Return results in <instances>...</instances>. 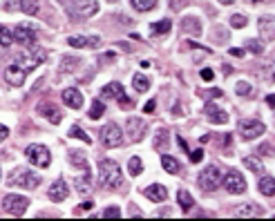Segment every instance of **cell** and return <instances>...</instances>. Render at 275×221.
<instances>
[{
    "instance_id": "cell-4",
    "label": "cell",
    "mask_w": 275,
    "mask_h": 221,
    "mask_svg": "<svg viewBox=\"0 0 275 221\" xmlns=\"http://www.w3.org/2000/svg\"><path fill=\"white\" fill-rule=\"evenodd\" d=\"M9 186H18V188L25 190H34L41 186V176L34 174L30 170H16L14 176H9Z\"/></svg>"
},
{
    "instance_id": "cell-40",
    "label": "cell",
    "mask_w": 275,
    "mask_h": 221,
    "mask_svg": "<svg viewBox=\"0 0 275 221\" xmlns=\"http://www.w3.org/2000/svg\"><path fill=\"white\" fill-rule=\"evenodd\" d=\"M246 50H250V52H253V54H262V52H264V45H262V42H259V40H248V42H246Z\"/></svg>"
},
{
    "instance_id": "cell-49",
    "label": "cell",
    "mask_w": 275,
    "mask_h": 221,
    "mask_svg": "<svg viewBox=\"0 0 275 221\" xmlns=\"http://www.w3.org/2000/svg\"><path fill=\"white\" fill-rule=\"evenodd\" d=\"M230 54H233V56H239V58H242V56H244V50H237V47H233V50H230Z\"/></svg>"
},
{
    "instance_id": "cell-7",
    "label": "cell",
    "mask_w": 275,
    "mask_h": 221,
    "mask_svg": "<svg viewBox=\"0 0 275 221\" xmlns=\"http://www.w3.org/2000/svg\"><path fill=\"white\" fill-rule=\"evenodd\" d=\"M27 206H30V199L23 194H7L3 199V208L7 210L9 214H14V217H21V214H25Z\"/></svg>"
},
{
    "instance_id": "cell-38",
    "label": "cell",
    "mask_w": 275,
    "mask_h": 221,
    "mask_svg": "<svg viewBox=\"0 0 275 221\" xmlns=\"http://www.w3.org/2000/svg\"><path fill=\"white\" fill-rule=\"evenodd\" d=\"M105 114V103H101L99 98L94 100V105H92V110H90V118H101Z\"/></svg>"
},
{
    "instance_id": "cell-5",
    "label": "cell",
    "mask_w": 275,
    "mask_h": 221,
    "mask_svg": "<svg viewBox=\"0 0 275 221\" xmlns=\"http://www.w3.org/2000/svg\"><path fill=\"white\" fill-rule=\"evenodd\" d=\"M101 143H103L105 148H119L123 143V132L121 128L117 126V123H108V126L101 128Z\"/></svg>"
},
{
    "instance_id": "cell-26",
    "label": "cell",
    "mask_w": 275,
    "mask_h": 221,
    "mask_svg": "<svg viewBox=\"0 0 275 221\" xmlns=\"http://www.w3.org/2000/svg\"><path fill=\"white\" fill-rule=\"evenodd\" d=\"M161 166H163V170H166L168 174H177V172H179V161H177L175 156H170V154L161 156Z\"/></svg>"
},
{
    "instance_id": "cell-2",
    "label": "cell",
    "mask_w": 275,
    "mask_h": 221,
    "mask_svg": "<svg viewBox=\"0 0 275 221\" xmlns=\"http://www.w3.org/2000/svg\"><path fill=\"white\" fill-rule=\"evenodd\" d=\"M43 60H47V54H45V50H41V47H36V45L25 47L23 52H18V54L14 56V63H18L23 70H27V72L36 70Z\"/></svg>"
},
{
    "instance_id": "cell-34",
    "label": "cell",
    "mask_w": 275,
    "mask_h": 221,
    "mask_svg": "<svg viewBox=\"0 0 275 221\" xmlns=\"http://www.w3.org/2000/svg\"><path fill=\"white\" fill-rule=\"evenodd\" d=\"M14 42V32H9L5 25H0V47H12Z\"/></svg>"
},
{
    "instance_id": "cell-52",
    "label": "cell",
    "mask_w": 275,
    "mask_h": 221,
    "mask_svg": "<svg viewBox=\"0 0 275 221\" xmlns=\"http://www.w3.org/2000/svg\"><path fill=\"white\" fill-rule=\"evenodd\" d=\"M90 208H92V201H85V204H83V206H79L76 210H90Z\"/></svg>"
},
{
    "instance_id": "cell-16",
    "label": "cell",
    "mask_w": 275,
    "mask_h": 221,
    "mask_svg": "<svg viewBox=\"0 0 275 221\" xmlns=\"http://www.w3.org/2000/svg\"><path fill=\"white\" fill-rule=\"evenodd\" d=\"M67 45L72 47H88V50H94V47L101 45L99 36H70L67 38Z\"/></svg>"
},
{
    "instance_id": "cell-23",
    "label": "cell",
    "mask_w": 275,
    "mask_h": 221,
    "mask_svg": "<svg viewBox=\"0 0 275 221\" xmlns=\"http://www.w3.org/2000/svg\"><path fill=\"white\" fill-rule=\"evenodd\" d=\"M181 30L192 34V36H201V34H204V30H201V22L197 20V18H192V16L183 18V20H181Z\"/></svg>"
},
{
    "instance_id": "cell-24",
    "label": "cell",
    "mask_w": 275,
    "mask_h": 221,
    "mask_svg": "<svg viewBox=\"0 0 275 221\" xmlns=\"http://www.w3.org/2000/svg\"><path fill=\"white\" fill-rule=\"evenodd\" d=\"M74 186L79 192H90L92 190V174H90V168L88 170H83V174L76 176L74 179Z\"/></svg>"
},
{
    "instance_id": "cell-46",
    "label": "cell",
    "mask_w": 275,
    "mask_h": 221,
    "mask_svg": "<svg viewBox=\"0 0 275 221\" xmlns=\"http://www.w3.org/2000/svg\"><path fill=\"white\" fill-rule=\"evenodd\" d=\"M201 158H204V152H201V150H195V152L190 154V161H192V163H199Z\"/></svg>"
},
{
    "instance_id": "cell-45",
    "label": "cell",
    "mask_w": 275,
    "mask_h": 221,
    "mask_svg": "<svg viewBox=\"0 0 275 221\" xmlns=\"http://www.w3.org/2000/svg\"><path fill=\"white\" fill-rule=\"evenodd\" d=\"M154 110H157V103H154V100H148V103L143 105V112H146V114H152Z\"/></svg>"
},
{
    "instance_id": "cell-19",
    "label": "cell",
    "mask_w": 275,
    "mask_h": 221,
    "mask_svg": "<svg viewBox=\"0 0 275 221\" xmlns=\"http://www.w3.org/2000/svg\"><path fill=\"white\" fill-rule=\"evenodd\" d=\"M143 194H146L150 201H154V204H161V201L168 199V190H166V186H161V184L148 186V188L143 190Z\"/></svg>"
},
{
    "instance_id": "cell-51",
    "label": "cell",
    "mask_w": 275,
    "mask_h": 221,
    "mask_svg": "<svg viewBox=\"0 0 275 221\" xmlns=\"http://www.w3.org/2000/svg\"><path fill=\"white\" fill-rule=\"evenodd\" d=\"M177 141H179V148H181V150H183V152H188V143L183 141V138H177Z\"/></svg>"
},
{
    "instance_id": "cell-37",
    "label": "cell",
    "mask_w": 275,
    "mask_h": 221,
    "mask_svg": "<svg viewBox=\"0 0 275 221\" xmlns=\"http://www.w3.org/2000/svg\"><path fill=\"white\" fill-rule=\"evenodd\" d=\"M70 136H74V138H81L83 143H88V146H92V138L88 136V132H83L79 126H72V130H70Z\"/></svg>"
},
{
    "instance_id": "cell-55",
    "label": "cell",
    "mask_w": 275,
    "mask_h": 221,
    "mask_svg": "<svg viewBox=\"0 0 275 221\" xmlns=\"http://www.w3.org/2000/svg\"><path fill=\"white\" fill-rule=\"evenodd\" d=\"M219 2H224V4H233L235 0H219Z\"/></svg>"
},
{
    "instance_id": "cell-42",
    "label": "cell",
    "mask_w": 275,
    "mask_h": 221,
    "mask_svg": "<svg viewBox=\"0 0 275 221\" xmlns=\"http://www.w3.org/2000/svg\"><path fill=\"white\" fill-rule=\"evenodd\" d=\"M168 4H170L172 12H181V9L188 4V0H168Z\"/></svg>"
},
{
    "instance_id": "cell-14",
    "label": "cell",
    "mask_w": 275,
    "mask_h": 221,
    "mask_svg": "<svg viewBox=\"0 0 275 221\" xmlns=\"http://www.w3.org/2000/svg\"><path fill=\"white\" fill-rule=\"evenodd\" d=\"M36 110H38V114H41V116H45L47 121L54 123V126H59V123H61V110L56 108L54 103H41Z\"/></svg>"
},
{
    "instance_id": "cell-20",
    "label": "cell",
    "mask_w": 275,
    "mask_h": 221,
    "mask_svg": "<svg viewBox=\"0 0 275 221\" xmlns=\"http://www.w3.org/2000/svg\"><path fill=\"white\" fill-rule=\"evenodd\" d=\"M259 32L264 40H275V16L259 18Z\"/></svg>"
},
{
    "instance_id": "cell-44",
    "label": "cell",
    "mask_w": 275,
    "mask_h": 221,
    "mask_svg": "<svg viewBox=\"0 0 275 221\" xmlns=\"http://www.w3.org/2000/svg\"><path fill=\"white\" fill-rule=\"evenodd\" d=\"M199 74H201V78H204V80H213V78H215V72L210 70V67H204Z\"/></svg>"
},
{
    "instance_id": "cell-1",
    "label": "cell",
    "mask_w": 275,
    "mask_h": 221,
    "mask_svg": "<svg viewBox=\"0 0 275 221\" xmlns=\"http://www.w3.org/2000/svg\"><path fill=\"white\" fill-rule=\"evenodd\" d=\"M99 184L103 186V188H110V190H117L119 186L123 184L121 168H119L117 161L103 158V161L99 163Z\"/></svg>"
},
{
    "instance_id": "cell-6",
    "label": "cell",
    "mask_w": 275,
    "mask_h": 221,
    "mask_svg": "<svg viewBox=\"0 0 275 221\" xmlns=\"http://www.w3.org/2000/svg\"><path fill=\"white\" fill-rule=\"evenodd\" d=\"M25 156H27V161H30L32 166H36V168H47L52 163L50 150H47L45 146H38V143H34V146L27 148Z\"/></svg>"
},
{
    "instance_id": "cell-41",
    "label": "cell",
    "mask_w": 275,
    "mask_h": 221,
    "mask_svg": "<svg viewBox=\"0 0 275 221\" xmlns=\"http://www.w3.org/2000/svg\"><path fill=\"white\" fill-rule=\"evenodd\" d=\"M246 16H242V14H233V16H230V25L233 27H246Z\"/></svg>"
},
{
    "instance_id": "cell-58",
    "label": "cell",
    "mask_w": 275,
    "mask_h": 221,
    "mask_svg": "<svg viewBox=\"0 0 275 221\" xmlns=\"http://www.w3.org/2000/svg\"><path fill=\"white\" fill-rule=\"evenodd\" d=\"M110 2H114V0H110Z\"/></svg>"
},
{
    "instance_id": "cell-35",
    "label": "cell",
    "mask_w": 275,
    "mask_h": 221,
    "mask_svg": "<svg viewBox=\"0 0 275 221\" xmlns=\"http://www.w3.org/2000/svg\"><path fill=\"white\" fill-rule=\"evenodd\" d=\"M70 161L74 163L76 168H83V170L88 168V158H85V154H81V152H76V150L70 152Z\"/></svg>"
},
{
    "instance_id": "cell-32",
    "label": "cell",
    "mask_w": 275,
    "mask_h": 221,
    "mask_svg": "<svg viewBox=\"0 0 275 221\" xmlns=\"http://www.w3.org/2000/svg\"><path fill=\"white\" fill-rule=\"evenodd\" d=\"M128 170H130V174H132V176H139L143 172V161L139 156H132L128 161Z\"/></svg>"
},
{
    "instance_id": "cell-15",
    "label": "cell",
    "mask_w": 275,
    "mask_h": 221,
    "mask_svg": "<svg viewBox=\"0 0 275 221\" xmlns=\"http://www.w3.org/2000/svg\"><path fill=\"white\" fill-rule=\"evenodd\" d=\"M128 134H130L132 141H141L143 134H146V121H143V118H137V116L128 118Z\"/></svg>"
},
{
    "instance_id": "cell-30",
    "label": "cell",
    "mask_w": 275,
    "mask_h": 221,
    "mask_svg": "<svg viewBox=\"0 0 275 221\" xmlns=\"http://www.w3.org/2000/svg\"><path fill=\"white\" fill-rule=\"evenodd\" d=\"M177 201H179V206H181L183 210H186V212L192 208V206H195V199H192V196L188 194L186 190H179V192H177Z\"/></svg>"
},
{
    "instance_id": "cell-43",
    "label": "cell",
    "mask_w": 275,
    "mask_h": 221,
    "mask_svg": "<svg viewBox=\"0 0 275 221\" xmlns=\"http://www.w3.org/2000/svg\"><path fill=\"white\" fill-rule=\"evenodd\" d=\"M103 217L105 219H114V217H121V210H119V208H105V212H103Z\"/></svg>"
},
{
    "instance_id": "cell-21",
    "label": "cell",
    "mask_w": 275,
    "mask_h": 221,
    "mask_svg": "<svg viewBox=\"0 0 275 221\" xmlns=\"http://www.w3.org/2000/svg\"><path fill=\"white\" fill-rule=\"evenodd\" d=\"M76 7H79L83 18H92L99 12V2H96V0H76Z\"/></svg>"
},
{
    "instance_id": "cell-54",
    "label": "cell",
    "mask_w": 275,
    "mask_h": 221,
    "mask_svg": "<svg viewBox=\"0 0 275 221\" xmlns=\"http://www.w3.org/2000/svg\"><path fill=\"white\" fill-rule=\"evenodd\" d=\"M271 76H273V78H275V60H273V63H271Z\"/></svg>"
},
{
    "instance_id": "cell-11",
    "label": "cell",
    "mask_w": 275,
    "mask_h": 221,
    "mask_svg": "<svg viewBox=\"0 0 275 221\" xmlns=\"http://www.w3.org/2000/svg\"><path fill=\"white\" fill-rule=\"evenodd\" d=\"M224 188H226V192H230V194H242V192H246V179L239 172H228V174L224 176Z\"/></svg>"
},
{
    "instance_id": "cell-56",
    "label": "cell",
    "mask_w": 275,
    "mask_h": 221,
    "mask_svg": "<svg viewBox=\"0 0 275 221\" xmlns=\"http://www.w3.org/2000/svg\"><path fill=\"white\" fill-rule=\"evenodd\" d=\"M253 2H262V0H253Z\"/></svg>"
},
{
    "instance_id": "cell-36",
    "label": "cell",
    "mask_w": 275,
    "mask_h": 221,
    "mask_svg": "<svg viewBox=\"0 0 275 221\" xmlns=\"http://www.w3.org/2000/svg\"><path fill=\"white\" fill-rule=\"evenodd\" d=\"M76 65H81L79 58H74V56H63V60H61V70L63 72H72Z\"/></svg>"
},
{
    "instance_id": "cell-3",
    "label": "cell",
    "mask_w": 275,
    "mask_h": 221,
    "mask_svg": "<svg viewBox=\"0 0 275 221\" xmlns=\"http://www.w3.org/2000/svg\"><path fill=\"white\" fill-rule=\"evenodd\" d=\"M221 181H224V174H221V170L217 166H208L204 172L199 174V179H197V184H199V188L204 192H213L221 186Z\"/></svg>"
},
{
    "instance_id": "cell-9",
    "label": "cell",
    "mask_w": 275,
    "mask_h": 221,
    "mask_svg": "<svg viewBox=\"0 0 275 221\" xmlns=\"http://www.w3.org/2000/svg\"><path fill=\"white\" fill-rule=\"evenodd\" d=\"M101 98H119V103H121L123 110H128L130 105H132V100L125 96L121 83H110V85H105V88L101 90Z\"/></svg>"
},
{
    "instance_id": "cell-47",
    "label": "cell",
    "mask_w": 275,
    "mask_h": 221,
    "mask_svg": "<svg viewBox=\"0 0 275 221\" xmlns=\"http://www.w3.org/2000/svg\"><path fill=\"white\" fill-rule=\"evenodd\" d=\"M9 136V128L7 126H3V123H0V143L5 141V138Z\"/></svg>"
},
{
    "instance_id": "cell-50",
    "label": "cell",
    "mask_w": 275,
    "mask_h": 221,
    "mask_svg": "<svg viewBox=\"0 0 275 221\" xmlns=\"http://www.w3.org/2000/svg\"><path fill=\"white\" fill-rule=\"evenodd\" d=\"M266 103L271 105V108H275V94H268V96H266Z\"/></svg>"
},
{
    "instance_id": "cell-31",
    "label": "cell",
    "mask_w": 275,
    "mask_h": 221,
    "mask_svg": "<svg viewBox=\"0 0 275 221\" xmlns=\"http://www.w3.org/2000/svg\"><path fill=\"white\" fill-rule=\"evenodd\" d=\"M170 20L168 18H163V20H159V22H154V25H150V32L152 34H157V36H163V34H168L170 32Z\"/></svg>"
},
{
    "instance_id": "cell-18",
    "label": "cell",
    "mask_w": 275,
    "mask_h": 221,
    "mask_svg": "<svg viewBox=\"0 0 275 221\" xmlns=\"http://www.w3.org/2000/svg\"><path fill=\"white\" fill-rule=\"evenodd\" d=\"M63 103H65L67 108H72V110H81L83 108V94H81L79 90H74V88H67L65 92H63Z\"/></svg>"
},
{
    "instance_id": "cell-33",
    "label": "cell",
    "mask_w": 275,
    "mask_h": 221,
    "mask_svg": "<svg viewBox=\"0 0 275 221\" xmlns=\"http://www.w3.org/2000/svg\"><path fill=\"white\" fill-rule=\"evenodd\" d=\"M18 7L23 9V14H30V16H34V14H38V0H21Z\"/></svg>"
},
{
    "instance_id": "cell-22",
    "label": "cell",
    "mask_w": 275,
    "mask_h": 221,
    "mask_svg": "<svg viewBox=\"0 0 275 221\" xmlns=\"http://www.w3.org/2000/svg\"><path fill=\"white\" fill-rule=\"evenodd\" d=\"M257 190L262 192L264 196H273V194H275V179H273L271 174L259 176V181H257Z\"/></svg>"
},
{
    "instance_id": "cell-8",
    "label": "cell",
    "mask_w": 275,
    "mask_h": 221,
    "mask_svg": "<svg viewBox=\"0 0 275 221\" xmlns=\"http://www.w3.org/2000/svg\"><path fill=\"white\" fill-rule=\"evenodd\" d=\"M266 132V126L262 121H255V118H246V121H239V134L246 141H253V138H259Z\"/></svg>"
},
{
    "instance_id": "cell-53",
    "label": "cell",
    "mask_w": 275,
    "mask_h": 221,
    "mask_svg": "<svg viewBox=\"0 0 275 221\" xmlns=\"http://www.w3.org/2000/svg\"><path fill=\"white\" fill-rule=\"evenodd\" d=\"M221 72H224V74H230V72H233V67H230V65H224V67H221Z\"/></svg>"
},
{
    "instance_id": "cell-39",
    "label": "cell",
    "mask_w": 275,
    "mask_h": 221,
    "mask_svg": "<svg viewBox=\"0 0 275 221\" xmlns=\"http://www.w3.org/2000/svg\"><path fill=\"white\" fill-rule=\"evenodd\" d=\"M235 92H237V96H248L250 92H253V88H250L246 80H239V83L235 85Z\"/></svg>"
},
{
    "instance_id": "cell-17",
    "label": "cell",
    "mask_w": 275,
    "mask_h": 221,
    "mask_svg": "<svg viewBox=\"0 0 275 221\" xmlns=\"http://www.w3.org/2000/svg\"><path fill=\"white\" fill-rule=\"evenodd\" d=\"M67 184L63 179H59V181H54L52 184V188H50V192H47V196H50V201H54V204H61V201H65L67 199Z\"/></svg>"
},
{
    "instance_id": "cell-48",
    "label": "cell",
    "mask_w": 275,
    "mask_h": 221,
    "mask_svg": "<svg viewBox=\"0 0 275 221\" xmlns=\"http://www.w3.org/2000/svg\"><path fill=\"white\" fill-rule=\"evenodd\" d=\"M206 96H208V98H215V96H224V92H221V90H210Z\"/></svg>"
},
{
    "instance_id": "cell-25",
    "label": "cell",
    "mask_w": 275,
    "mask_h": 221,
    "mask_svg": "<svg viewBox=\"0 0 275 221\" xmlns=\"http://www.w3.org/2000/svg\"><path fill=\"white\" fill-rule=\"evenodd\" d=\"M235 214H237V217H259V214H262V208H255L253 204L237 206V208H235Z\"/></svg>"
},
{
    "instance_id": "cell-27",
    "label": "cell",
    "mask_w": 275,
    "mask_h": 221,
    "mask_svg": "<svg viewBox=\"0 0 275 221\" xmlns=\"http://www.w3.org/2000/svg\"><path fill=\"white\" fill-rule=\"evenodd\" d=\"M132 85H134V90H137V92H141V94L150 90V80H148L143 74H134L132 76Z\"/></svg>"
},
{
    "instance_id": "cell-29",
    "label": "cell",
    "mask_w": 275,
    "mask_h": 221,
    "mask_svg": "<svg viewBox=\"0 0 275 221\" xmlns=\"http://www.w3.org/2000/svg\"><path fill=\"white\" fill-rule=\"evenodd\" d=\"M242 163H244L246 168H248L250 172H255V174H262V172H264L262 161H257L255 156H244V158H242Z\"/></svg>"
},
{
    "instance_id": "cell-28",
    "label": "cell",
    "mask_w": 275,
    "mask_h": 221,
    "mask_svg": "<svg viewBox=\"0 0 275 221\" xmlns=\"http://www.w3.org/2000/svg\"><path fill=\"white\" fill-rule=\"evenodd\" d=\"M130 4L134 7V12H150L157 7V0H130Z\"/></svg>"
},
{
    "instance_id": "cell-12",
    "label": "cell",
    "mask_w": 275,
    "mask_h": 221,
    "mask_svg": "<svg viewBox=\"0 0 275 221\" xmlns=\"http://www.w3.org/2000/svg\"><path fill=\"white\" fill-rule=\"evenodd\" d=\"M27 74H30V72L23 70V67L18 65V63H12V65L7 67V70H5V80H7L9 85H14V88H21V85L25 83Z\"/></svg>"
},
{
    "instance_id": "cell-13",
    "label": "cell",
    "mask_w": 275,
    "mask_h": 221,
    "mask_svg": "<svg viewBox=\"0 0 275 221\" xmlns=\"http://www.w3.org/2000/svg\"><path fill=\"white\" fill-rule=\"evenodd\" d=\"M204 112H206V116H208V121L210 123H217V126H221V123L228 121V114H226L217 103H206Z\"/></svg>"
},
{
    "instance_id": "cell-10",
    "label": "cell",
    "mask_w": 275,
    "mask_h": 221,
    "mask_svg": "<svg viewBox=\"0 0 275 221\" xmlns=\"http://www.w3.org/2000/svg\"><path fill=\"white\" fill-rule=\"evenodd\" d=\"M14 40L21 42L23 47H34L36 45V30L27 22H21V25L14 30Z\"/></svg>"
},
{
    "instance_id": "cell-57",
    "label": "cell",
    "mask_w": 275,
    "mask_h": 221,
    "mask_svg": "<svg viewBox=\"0 0 275 221\" xmlns=\"http://www.w3.org/2000/svg\"><path fill=\"white\" fill-rule=\"evenodd\" d=\"M0 179H3V172H0Z\"/></svg>"
}]
</instances>
